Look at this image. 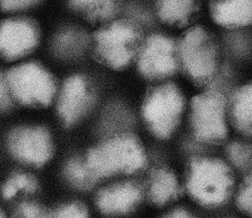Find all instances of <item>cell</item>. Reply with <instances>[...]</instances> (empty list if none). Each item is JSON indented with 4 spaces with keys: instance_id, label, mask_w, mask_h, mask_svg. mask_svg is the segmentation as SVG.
<instances>
[{
    "instance_id": "ffe728a7",
    "label": "cell",
    "mask_w": 252,
    "mask_h": 218,
    "mask_svg": "<svg viewBox=\"0 0 252 218\" xmlns=\"http://www.w3.org/2000/svg\"><path fill=\"white\" fill-rule=\"evenodd\" d=\"M37 189L35 179L28 174H16L12 176L2 187V196L9 200L17 196L20 192L33 193Z\"/></svg>"
},
{
    "instance_id": "5b68a950",
    "label": "cell",
    "mask_w": 252,
    "mask_h": 218,
    "mask_svg": "<svg viewBox=\"0 0 252 218\" xmlns=\"http://www.w3.org/2000/svg\"><path fill=\"white\" fill-rule=\"evenodd\" d=\"M228 99L220 91L207 90L194 95L189 103V125L201 144L220 146L229 134Z\"/></svg>"
},
{
    "instance_id": "52a82bcc",
    "label": "cell",
    "mask_w": 252,
    "mask_h": 218,
    "mask_svg": "<svg viewBox=\"0 0 252 218\" xmlns=\"http://www.w3.org/2000/svg\"><path fill=\"white\" fill-rule=\"evenodd\" d=\"M6 78L13 98L25 106L47 107L57 92L53 76L37 63L16 66Z\"/></svg>"
},
{
    "instance_id": "7a4b0ae2",
    "label": "cell",
    "mask_w": 252,
    "mask_h": 218,
    "mask_svg": "<svg viewBox=\"0 0 252 218\" xmlns=\"http://www.w3.org/2000/svg\"><path fill=\"white\" fill-rule=\"evenodd\" d=\"M179 73L197 88L211 85L220 73V48L205 28L190 27L177 43Z\"/></svg>"
},
{
    "instance_id": "8992f818",
    "label": "cell",
    "mask_w": 252,
    "mask_h": 218,
    "mask_svg": "<svg viewBox=\"0 0 252 218\" xmlns=\"http://www.w3.org/2000/svg\"><path fill=\"white\" fill-rule=\"evenodd\" d=\"M142 43V33L135 23L116 21L96 32L95 55L106 67L124 70L137 58Z\"/></svg>"
},
{
    "instance_id": "3957f363",
    "label": "cell",
    "mask_w": 252,
    "mask_h": 218,
    "mask_svg": "<svg viewBox=\"0 0 252 218\" xmlns=\"http://www.w3.org/2000/svg\"><path fill=\"white\" fill-rule=\"evenodd\" d=\"M187 105L186 95L176 83L159 82L144 96L141 106L142 121L157 140H170L182 124Z\"/></svg>"
},
{
    "instance_id": "6da1fadb",
    "label": "cell",
    "mask_w": 252,
    "mask_h": 218,
    "mask_svg": "<svg viewBox=\"0 0 252 218\" xmlns=\"http://www.w3.org/2000/svg\"><path fill=\"white\" fill-rule=\"evenodd\" d=\"M236 178L225 160L196 156L189 160L185 175V190L189 198L205 209L223 207L234 196Z\"/></svg>"
},
{
    "instance_id": "ac0fdd59",
    "label": "cell",
    "mask_w": 252,
    "mask_h": 218,
    "mask_svg": "<svg viewBox=\"0 0 252 218\" xmlns=\"http://www.w3.org/2000/svg\"><path fill=\"white\" fill-rule=\"evenodd\" d=\"M64 174L72 186L82 190L91 189L98 181L86 160L78 158L71 159L66 164Z\"/></svg>"
},
{
    "instance_id": "2e32d148",
    "label": "cell",
    "mask_w": 252,
    "mask_h": 218,
    "mask_svg": "<svg viewBox=\"0 0 252 218\" xmlns=\"http://www.w3.org/2000/svg\"><path fill=\"white\" fill-rule=\"evenodd\" d=\"M200 0H158V19L166 26L175 29L189 28L200 12Z\"/></svg>"
},
{
    "instance_id": "5bb4252c",
    "label": "cell",
    "mask_w": 252,
    "mask_h": 218,
    "mask_svg": "<svg viewBox=\"0 0 252 218\" xmlns=\"http://www.w3.org/2000/svg\"><path fill=\"white\" fill-rule=\"evenodd\" d=\"M209 9L212 20L223 29L252 26V0H210Z\"/></svg>"
},
{
    "instance_id": "277c9868",
    "label": "cell",
    "mask_w": 252,
    "mask_h": 218,
    "mask_svg": "<svg viewBox=\"0 0 252 218\" xmlns=\"http://www.w3.org/2000/svg\"><path fill=\"white\" fill-rule=\"evenodd\" d=\"M97 180L115 175H133L146 168L147 153L140 139L119 133L92 149L86 159Z\"/></svg>"
},
{
    "instance_id": "d6986e66",
    "label": "cell",
    "mask_w": 252,
    "mask_h": 218,
    "mask_svg": "<svg viewBox=\"0 0 252 218\" xmlns=\"http://www.w3.org/2000/svg\"><path fill=\"white\" fill-rule=\"evenodd\" d=\"M87 44L86 36L77 31H63L56 40V52L63 58H75L80 55Z\"/></svg>"
},
{
    "instance_id": "4fadbf2b",
    "label": "cell",
    "mask_w": 252,
    "mask_h": 218,
    "mask_svg": "<svg viewBox=\"0 0 252 218\" xmlns=\"http://www.w3.org/2000/svg\"><path fill=\"white\" fill-rule=\"evenodd\" d=\"M183 194V187L177 173L166 165L153 169L150 174L147 195L150 202L158 208L177 202Z\"/></svg>"
},
{
    "instance_id": "83f0119b",
    "label": "cell",
    "mask_w": 252,
    "mask_h": 218,
    "mask_svg": "<svg viewBox=\"0 0 252 218\" xmlns=\"http://www.w3.org/2000/svg\"><path fill=\"white\" fill-rule=\"evenodd\" d=\"M4 218V213L0 210V218Z\"/></svg>"
},
{
    "instance_id": "d4e9b609",
    "label": "cell",
    "mask_w": 252,
    "mask_h": 218,
    "mask_svg": "<svg viewBox=\"0 0 252 218\" xmlns=\"http://www.w3.org/2000/svg\"><path fill=\"white\" fill-rule=\"evenodd\" d=\"M12 93L7 78L0 73V111H7L12 105Z\"/></svg>"
},
{
    "instance_id": "9c48e42d",
    "label": "cell",
    "mask_w": 252,
    "mask_h": 218,
    "mask_svg": "<svg viewBox=\"0 0 252 218\" xmlns=\"http://www.w3.org/2000/svg\"><path fill=\"white\" fill-rule=\"evenodd\" d=\"M8 148L17 160L36 167L46 164L53 156L51 135L40 126L15 129L9 136Z\"/></svg>"
},
{
    "instance_id": "7c38bea8",
    "label": "cell",
    "mask_w": 252,
    "mask_h": 218,
    "mask_svg": "<svg viewBox=\"0 0 252 218\" xmlns=\"http://www.w3.org/2000/svg\"><path fill=\"white\" fill-rule=\"evenodd\" d=\"M143 199V189L135 182H121L99 191L96 205L106 216H126L134 212Z\"/></svg>"
},
{
    "instance_id": "484cf974",
    "label": "cell",
    "mask_w": 252,
    "mask_h": 218,
    "mask_svg": "<svg viewBox=\"0 0 252 218\" xmlns=\"http://www.w3.org/2000/svg\"><path fill=\"white\" fill-rule=\"evenodd\" d=\"M39 0H0V8L4 11H19L27 9Z\"/></svg>"
},
{
    "instance_id": "603a6c76",
    "label": "cell",
    "mask_w": 252,
    "mask_h": 218,
    "mask_svg": "<svg viewBox=\"0 0 252 218\" xmlns=\"http://www.w3.org/2000/svg\"><path fill=\"white\" fill-rule=\"evenodd\" d=\"M87 217L88 211L86 207L78 203L64 205L49 215V218H83Z\"/></svg>"
},
{
    "instance_id": "cb8c5ba5",
    "label": "cell",
    "mask_w": 252,
    "mask_h": 218,
    "mask_svg": "<svg viewBox=\"0 0 252 218\" xmlns=\"http://www.w3.org/2000/svg\"><path fill=\"white\" fill-rule=\"evenodd\" d=\"M19 218H49V213H47L42 207L34 203L22 204L16 213Z\"/></svg>"
},
{
    "instance_id": "e0dca14e",
    "label": "cell",
    "mask_w": 252,
    "mask_h": 218,
    "mask_svg": "<svg viewBox=\"0 0 252 218\" xmlns=\"http://www.w3.org/2000/svg\"><path fill=\"white\" fill-rule=\"evenodd\" d=\"M70 4L93 22L109 21L117 12L116 0H70Z\"/></svg>"
},
{
    "instance_id": "30bf717a",
    "label": "cell",
    "mask_w": 252,
    "mask_h": 218,
    "mask_svg": "<svg viewBox=\"0 0 252 218\" xmlns=\"http://www.w3.org/2000/svg\"><path fill=\"white\" fill-rule=\"evenodd\" d=\"M94 101V91L88 80L80 75L68 78L59 98L58 110L63 124H77L92 108Z\"/></svg>"
},
{
    "instance_id": "4316f807",
    "label": "cell",
    "mask_w": 252,
    "mask_h": 218,
    "mask_svg": "<svg viewBox=\"0 0 252 218\" xmlns=\"http://www.w3.org/2000/svg\"><path fill=\"white\" fill-rule=\"evenodd\" d=\"M163 218H193L192 214L189 213L188 210L183 208H176L174 210H171L167 214L164 215Z\"/></svg>"
},
{
    "instance_id": "8fae6325",
    "label": "cell",
    "mask_w": 252,
    "mask_h": 218,
    "mask_svg": "<svg viewBox=\"0 0 252 218\" xmlns=\"http://www.w3.org/2000/svg\"><path fill=\"white\" fill-rule=\"evenodd\" d=\"M38 31L27 20H8L0 26V57L8 61L19 60L36 47Z\"/></svg>"
},
{
    "instance_id": "ba28073f",
    "label": "cell",
    "mask_w": 252,
    "mask_h": 218,
    "mask_svg": "<svg viewBox=\"0 0 252 218\" xmlns=\"http://www.w3.org/2000/svg\"><path fill=\"white\" fill-rule=\"evenodd\" d=\"M136 59L140 75L148 81H168L179 73L177 43L167 35L149 36L143 41Z\"/></svg>"
},
{
    "instance_id": "44dd1931",
    "label": "cell",
    "mask_w": 252,
    "mask_h": 218,
    "mask_svg": "<svg viewBox=\"0 0 252 218\" xmlns=\"http://www.w3.org/2000/svg\"><path fill=\"white\" fill-rule=\"evenodd\" d=\"M226 153L231 164L240 170H252V147L244 143L230 144Z\"/></svg>"
},
{
    "instance_id": "9a60e30c",
    "label": "cell",
    "mask_w": 252,
    "mask_h": 218,
    "mask_svg": "<svg viewBox=\"0 0 252 218\" xmlns=\"http://www.w3.org/2000/svg\"><path fill=\"white\" fill-rule=\"evenodd\" d=\"M227 107L229 125L241 136L252 138V80L232 93Z\"/></svg>"
},
{
    "instance_id": "7402d4cb",
    "label": "cell",
    "mask_w": 252,
    "mask_h": 218,
    "mask_svg": "<svg viewBox=\"0 0 252 218\" xmlns=\"http://www.w3.org/2000/svg\"><path fill=\"white\" fill-rule=\"evenodd\" d=\"M234 198L237 209L242 214L252 217V170L247 173L236 187Z\"/></svg>"
}]
</instances>
